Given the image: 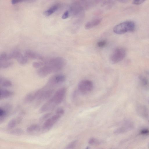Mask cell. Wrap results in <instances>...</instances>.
I'll return each instance as SVG.
<instances>
[{
	"mask_svg": "<svg viewBox=\"0 0 149 149\" xmlns=\"http://www.w3.org/2000/svg\"><path fill=\"white\" fill-rule=\"evenodd\" d=\"M11 109V106L9 104H5L1 106L0 108V123L1 124L5 121Z\"/></svg>",
	"mask_w": 149,
	"mask_h": 149,
	"instance_id": "obj_9",
	"label": "cell"
},
{
	"mask_svg": "<svg viewBox=\"0 0 149 149\" xmlns=\"http://www.w3.org/2000/svg\"><path fill=\"white\" fill-rule=\"evenodd\" d=\"M58 6L57 5L53 6L46 10L44 12V14L46 16H49L58 10Z\"/></svg>",
	"mask_w": 149,
	"mask_h": 149,
	"instance_id": "obj_16",
	"label": "cell"
},
{
	"mask_svg": "<svg viewBox=\"0 0 149 149\" xmlns=\"http://www.w3.org/2000/svg\"><path fill=\"white\" fill-rule=\"evenodd\" d=\"M33 65L34 68L39 69L44 65V63L43 61H36L33 63Z\"/></svg>",
	"mask_w": 149,
	"mask_h": 149,
	"instance_id": "obj_22",
	"label": "cell"
},
{
	"mask_svg": "<svg viewBox=\"0 0 149 149\" xmlns=\"http://www.w3.org/2000/svg\"><path fill=\"white\" fill-rule=\"evenodd\" d=\"M24 133L23 131L20 129H17L13 130L10 132V134L16 135H22Z\"/></svg>",
	"mask_w": 149,
	"mask_h": 149,
	"instance_id": "obj_21",
	"label": "cell"
},
{
	"mask_svg": "<svg viewBox=\"0 0 149 149\" xmlns=\"http://www.w3.org/2000/svg\"><path fill=\"white\" fill-rule=\"evenodd\" d=\"M45 65H50L54 67L57 72L61 70L66 65L65 60L61 57H56L45 59L43 61Z\"/></svg>",
	"mask_w": 149,
	"mask_h": 149,
	"instance_id": "obj_3",
	"label": "cell"
},
{
	"mask_svg": "<svg viewBox=\"0 0 149 149\" xmlns=\"http://www.w3.org/2000/svg\"><path fill=\"white\" fill-rule=\"evenodd\" d=\"M126 50L123 47H119L115 49L112 52L110 59L113 64L118 63L122 60L125 57Z\"/></svg>",
	"mask_w": 149,
	"mask_h": 149,
	"instance_id": "obj_4",
	"label": "cell"
},
{
	"mask_svg": "<svg viewBox=\"0 0 149 149\" xmlns=\"http://www.w3.org/2000/svg\"><path fill=\"white\" fill-rule=\"evenodd\" d=\"M0 85L4 88H9L12 86V84L11 81L3 78H0Z\"/></svg>",
	"mask_w": 149,
	"mask_h": 149,
	"instance_id": "obj_15",
	"label": "cell"
},
{
	"mask_svg": "<svg viewBox=\"0 0 149 149\" xmlns=\"http://www.w3.org/2000/svg\"><path fill=\"white\" fill-rule=\"evenodd\" d=\"M135 25L133 21H127L116 25L113 29L114 32L118 35H122L134 31Z\"/></svg>",
	"mask_w": 149,
	"mask_h": 149,
	"instance_id": "obj_2",
	"label": "cell"
},
{
	"mask_svg": "<svg viewBox=\"0 0 149 149\" xmlns=\"http://www.w3.org/2000/svg\"><path fill=\"white\" fill-rule=\"evenodd\" d=\"M53 113L52 112L44 114L42 116L40 119V121L41 122H42L45 120H47L50 117L52 116V115Z\"/></svg>",
	"mask_w": 149,
	"mask_h": 149,
	"instance_id": "obj_23",
	"label": "cell"
},
{
	"mask_svg": "<svg viewBox=\"0 0 149 149\" xmlns=\"http://www.w3.org/2000/svg\"><path fill=\"white\" fill-rule=\"evenodd\" d=\"M13 65V62L9 60L0 62V67L2 69H6L11 66Z\"/></svg>",
	"mask_w": 149,
	"mask_h": 149,
	"instance_id": "obj_18",
	"label": "cell"
},
{
	"mask_svg": "<svg viewBox=\"0 0 149 149\" xmlns=\"http://www.w3.org/2000/svg\"><path fill=\"white\" fill-rule=\"evenodd\" d=\"M9 60L8 58V55L5 52H3L0 56V62Z\"/></svg>",
	"mask_w": 149,
	"mask_h": 149,
	"instance_id": "obj_24",
	"label": "cell"
},
{
	"mask_svg": "<svg viewBox=\"0 0 149 149\" xmlns=\"http://www.w3.org/2000/svg\"><path fill=\"white\" fill-rule=\"evenodd\" d=\"M42 91L37 99V106H38L42 102L48 99L55 91L54 89H48L45 87L42 88Z\"/></svg>",
	"mask_w": 149,
	"mask_h": 149,
	"instance_id": "obj_8",
	"label": "cell"
},
{
	"mask_svg": "<svg viewBox=\"0 0 149 149\" xmlns=\"http://www.w3.org/2000/svg\"><path fill=\"white\" fill-rule=\"evenodd\" d=\"M149 133V131L147 129H144L142 130L141 133L142 135L148 134Z\"/></svg>",
	"mask_w": 149,
	"mask_h": 149,
	"instance_id": "obj_31",
	"label": "cell"
},
{
	"mask_svg": "<svg viewBox=\"0 0 149 149\" xmlns=\"http://www.w3.org/2000/svg\"><path fill=\"white\" fill-rule=\"evenodd\" d=\"M63 114L56 111V114L51 116L45 122L42 126V129L44 131L49 130L59 120Z\"/></svg>",
	"mask_w": 149,
	"mask_h": 149,
	"instance_id": "obj_6",
	"label": "cell"
},
{
	"mask_svg": "<svg viewBox=\"0 0 149 149\" xmlns=\"http://www.w3.org/2000/svg\"><path fill=\"white\" fill-rule=\"evenodd\" d=\"M40 129V127L39 125L34 124L28 127L27 130L28 132L32 133L39 131Z\"/></svg>",
	"mask_w": 149,
	"mask_h": 149,
	"instance_id": "obj_19",
	"label": "cell"
},
{
	"mask_svg": "<svg viewBox=\"0 0 149 149\" xmlns=\"http://www.w3.org/2000/svg\"><path fill=\"white\" fill-rule=\"evenodd\" d=\"M107 44V42L103 40L100 41L98 42L97 46L100 48H102L105 46Z\"/></svg>",
	"mask_w": 149,
	"mask_h": 149,
	"instance_id": "obj_26",
	"label": "cell"
},
{
	"mask_svg": "<svg viewBox=\"0 0 149 149\" xmlns=\"http://www.w3.org/2000/svg\"><path fill=\"white\" fill-rule=\"evenodd\" d=\"M69 12L68 10H66L62 15V18L63 19H66L69 17Z\"/></svg>",
	"mask_w": 149,
	"mask_h": 149,
	"instance_id": "obj_29",
	"label": "cell"
},
{
	"mask_svg": "<svg viewBox=\"0 0 149 149\" xmlns=\"http://www.w3.org/2000/svg\"><path fill=\"white\" fill-rule=\"evenodd\" d=\"M42 91L41 89L31 92L27 95L24 99L25 103H29L37 99Z\"/></svg>",
	"mask_w": 149,
	"mask_h": 149,
	"instance_id": "obj_10",
	"label": "cell"
},
{
	"mask_svg": "<svg viewBox=\"0 0 149 149\" xmlns=\"http://www.w3.org/2000/svg\"><path fill=\"white\" fill-rule=\"evenodd\" d=\"M21 54V52L19 51L14 50L8 55V59L9 60L13 59H17Z\"/></svg>",
	"mask_w": 149,
	"mask_h": 149,
	"instance_id": "obj_17",
	"label": "cell"
},
{
	"mask_svg": "<svg viewBox=\"0 0 149 149\" xmlns=\"http://www.w3.org/2000/svg\"><path fill=\"white\" fill-rule=\"evenodd\" d=\"M16 59L18 62L22 65L25 64L27 62V58L22 54H21Z\"/></svg>",
	"mask_w": 149,
	"mask_h": 149,
	"instance_id": "obj_20",
	"label": "cell"
},
{
	"mask_svg": "<svg viewBox=\"0 0 149 149\" xmlns=\"http://www.w3.org/2000/svg\"><path fill=\"white\" fill-rule=\"evenodd\" d=\"M99 142L97 140H95L94 138H91L89 141V143L91 144H98Z\"/></svg>",
	"mask_w": 149,
	"mask_h": 149,
	"instance_id": "obj_28",
	"label": "cell"
},
{
	"mask_svg": "<svg viewBox=\"0 0 149 149\" xmlns=\"http://www.w3.org/2000/svg\"><path fill=\"white\" fill-rule=\"evenodd\" d=\"M14 92L7 90L1 89L0 99L3 100L11 97L14 95Z\"/></svg>",
	"mask_w": 149,
	"mask_h": 149,
	"instance_id": "obj_13",
	"label": "cell"
},
{
	"mask_svg": "<svg viewBox=\"0 0 149 149\" xmlns=\"http://www.w3.org/2000/svg\"><path fill=\"white\" fill-rule=\"evenodd\" d=\"M25 56L27 58L31 59H38L44 61V57L37 53L31 50H27L25 52Z\"/></svg>",
	"mask_w": 149,
	"mask_h": 149,
	"instance_id": "obj_11",
	"label": "cell"
},
{
	"mask_svg": "<svg viewBox=\"0 0 149 149\" xmlns=\"http://www.w3.org/2000/svg\"><path fill=\"white\" fill-rule=\"evenodd\" d=\"M145 1H143V0H139V1H134L133 2V4L136 5H139L143 3Z\"/></svg>",
	"mask_w": 149,
	"mask_h": 149,
	"instance_id": "obj_30",
	"label": "cell"
},
{
	"mask_svg": "<svg viewBox=\"0 0 149 149\" xmlns=\"http://www.w3.org/2000/svg\"><path fill=\"white\" fill-rule=\"evenodd\" d=\"M67 89L63 87L58 90L53 96L46 102L54 110L57 106L60 104L64 99Z\"/></svg>",
	"mask_w": 149,
	"mask_h": 149,
	"instance_id": "obj_1",
	"label": "cell"
},
{
	"mask_svg": "<svg viewBox=\"0 0 149 149\" xmlns=\"http://www.w3.org/2000/svg\"><path fill=\"white\" fill-rule=\"evenodd\" d=\"M86 149H89V148L88 147H87Z\"/></svg>",
	"mask_w": 149,
	"mask_h": 149,
	"instance_id": "obj_33",
	"label": "cell"
},
{
	"mask_svg": "<svg viewBox=\"0 0 149 149\" xmlns=\"http://www.w3.org/2000/svg\"><path fill=\"white\" fill-rule=\"evenodd\" d=\"M76 141L73 142L69 144L65 149H72L76 144Z\"/></svg>",
	"mask_w": 149,
	"mask_h": 149,
	"instance_id": "obj_27",
	"label": "cell"
},
{
	"mask_svg": "<svg viewBox=\"0 0 149 149\" xmlns=\"http://www.w3.org/2000/svg\"><path fill=\"white\" fill-rule=\"evenodd\" d=\"M141 81L143 86L146 87H147L148 85V80L145 77H141L140 78Z\"/></svg>",
	"mask_w": 149,
	"mask_h": 149,
	"instance_id": "obj_25",
	"label": "cell"
},
{
	"mask_svg": "<svg viewBox=\"0 0 149 149\" xmlns=\"http://www.w3.org/2000/svg\"><path fill=\"white\" fill-rule=\"evenodd\" d=\"M101 18H96L88 22L85 26V28L87 29H90L99 25L101 22Z\"/></svg>",
	"mask_w": 149,
	"mask_h": 149,
	"instance_id": "obj_12",
	"label": "cell"
},
{
	"mask_svg": "<svg viewBox=\"0 0 149 149\" xmlns=\"http://www.w3.org/2000/svg\"><path fill=\"white\" fill-rule=\"evenodd\" d=\"M23 1L22 0H13V1H11V2L12 4H15Z\"/></svg>",
	"mask_w": 149,
	"mask_h": 149,
	"instance_id": "obj_32",
	"label": "cell"
},
{
	"mask_svg": "<svg viewBox=\"0 0 149 149\" xmlns=\"http://www.w3.org/2000/svg\"><path fill=\"white\" fill-rule=\"evenodd\" d=\"M66 79V77L63 74H55L49 78L45 87L48 89H51V88L63 83Z\"/></svg>",
	"mask_w": 149,
	"mask_h": 149,
	"instance_id": "obj_5",
	"label": "cell"
},
{
	"mask_svg": "<svg viewBox=\"0 0 149 149\" xmlns=\"http://www.w3.org/2000/svg\"><path fill=\"white\" fill-rule=\"evenodd\" d=\"M22 119V118L19 116L16 119H14L10 121L7 125V128L11 129L14 128L17 124L20 122Z\"/></svg>",
	"mask_w": 149,
	"mask_h": 149,
	"instance_id": "obj_14",
	"label": "cell"
},
{
	"mask_svg": "<svg viewBox=\"0 0 149 149\" xmlns=\"http://www.w3.org/2000/svg\"><path fill=\"white\" fill-rule=\"evenodd\" d=\"M93 84L92 82L88 80H83L79 83L78 89L82 93L85 94L91 92L93 90Z\"/></svg>",
	"mask_w": 149,
	"mask_h": 149,
	"instance_id": "obj_7",
	"label": "cell"
}]
</instances>
